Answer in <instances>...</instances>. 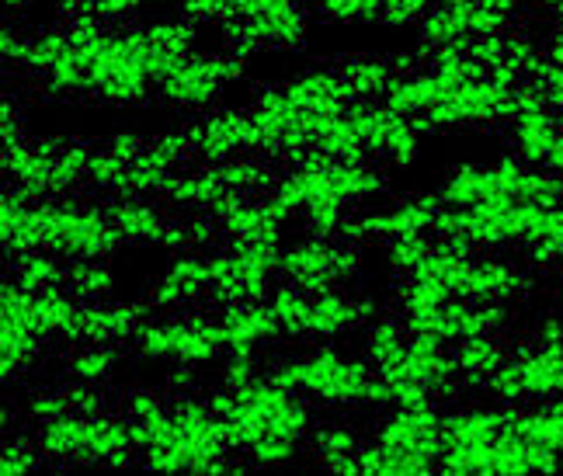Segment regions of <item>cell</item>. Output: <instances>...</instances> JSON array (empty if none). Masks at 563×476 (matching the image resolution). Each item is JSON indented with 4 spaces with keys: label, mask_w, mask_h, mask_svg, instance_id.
Returning <instances> with one entry per match:
<instances>
[{
    "label": "cell",
    "mask_w": 563,
    "mask_h": 476,
    "mask_svg": "<svg viewBox=\"0 0 563 476\" xmlns=\"http://www.w3.org/2000/svg\"><path fill=\"white\" fill-rule=\"evenodd\" d=\"M206 400L223 418L233 452H247L262 439H289L302 445L317 431L310 400L302 394H292L289 386L275 383L268 373L244 386L220 383L209 389Z\"/></svg>",
    "instance_id": "1"
},
{
    "label": "cell",
    "mask_w": 563,
    "mask_h": 476,
    "mask_svg": "<svg viewBox=\"0 0 563 476\" xmlns=\"http://www.w3.org/2000/svg\"><path fill=\"white\" fill-rule=\"evenodd\" d=\"M140 466L157 473H247V456L233 452L223 418L199 394H181L170 400L167 435L140 452Z\"/></svg>",
    "instance_id": "2"
},
{
    "label": "cell",
    "mask_w": 563,
    "mask_h": 476,
    "mask_svg": "<svg viewBox=\"0 0 563 476\" xmlns=\"http://www.w3.org/2000/svg\"><path fill=\"white\" fill-rule=\"evenodd\" d=\"M35 445L49 466H140L129 418L115 410L101 414H63L35 428Z\"/></svg>",
    "instance_id": "3"
},
{
    "label": "cell",
    "mask_w": 563,
    "mask_h": 476,
    "mask_svg": "<svg viewBox=\"0 0 563 476\" xmlns=\"http://www.w3.org/2000/svg\"><path fill=\"white\" fill-rule=\"evenodd\" d=\"M268 376L292 394H302L307 400L331 403V407H365V394L376 376L369 358H358L341 352L338 344L320 341L313 352L292 355L275 362Z\"/></svg>",
    "instance_id": "4"
},
{
    "label": "cell",
    "mask_w": 563,
    "mask_h": 476,
    "mask_svg": "<svg viewBox=\"0 0 563 476\" xmlns=\"http://www.w3.org/2000/svg\"><path fill=\"white\" fill-rule=\"evenodd\" d=\"M136 358L167 365H209L227 355L223 320L202 310H181L167 317H146L129 341Z\"/></svg>",
    "instance_id": "5"
},
{
    "label": "cell",
    "mask_w": 563,
    "mask_h": 476,
    "mask_svg": "<svg viewBox=\"0 0 563 476\" xmlns=\"http://www.w3.org/2000/svg\"><path fill=\"white\" fill-rule=\"evenodd\" d=\"M282 244L268 241H227L223 247L209 251V299L220 307L236 302H265L278 286Z\"/></svg>",
    "instance_id": "6"
},
{
    "label": "cell",
    "mask_w": 563,
    "mask_h": 476,
    "mask_svg": "<svg viewBox=\"0 0 563 476\" xmlns=\"http://www.w3.org/2000/svg\"><path fill=\"white\" fill-rule=\"evenodd\" d=\"M244 56L236 53H199L185 56L175 70H170L161 88H157V104H164L175 115H209L216 104L223 101L230 84L244 77Z\"/></svg>",
    "instance_id": "7"
},
{
    "label": "cell",
    "mask_w": 563,
    "mask_h": 476,
    "mask_svg": "<svg viewBox=\"0 0 563 476\" xmlns=\"http://www.w3.org/2000/svg\"><path fill=\"white\" fill-rule=\"evenodd\" d=\"M518 88L522 80H511L501 74H484L476 80H466L463 88L452 91L439 108H431L428 115L415 119L421 133H456V129H490L508 125Z\"/></svg>",
    "instance_id": "8"
},
{
    "label": "cell",
    "mask_w": 563,
    "mask_h": 476,
    "mask_svg": "<svg viewBox=\"0 0 563 476\" xmlns=\"http://www.w3.org/2000/svg\"><path fill=\"white\" fill-rule=\"evenodd\" d=\"M53 344L35 310V292H29L14 275L0 286V376L8 386L25 379Z\"/></svg>",
    "instance_id": "9"
},
{
    "label": "cell",
    "mask_w": 563,
    "mask_h": 476,
    "mask_svg": "<svg viewBox=\"0 0 563 476\" xmlns=\"http://www.w3.org/2000/svg\"><path fill=\"white\" fill-rule=\"evenodd\" d=\"M563 456L522 439L518 431L473 449H445L439 476H526V473H560Z\"/></svg>",
    "instance_id": "10"
},
{
    "label": "cell",
    "mask_w": 563,
    "mask_h": 476,
    "mask_svg": "<svg viewBox=\"0 0 563 476\" xmlns=\"http://www.w3.org/2000/svg\"><path fill=\"white\" fill-rule=\"evenodd\" d=\"M487 397L505 403H539L563 394V344L529 341L515 348L484 383Z\"/></svg>",
    "instance_id": "11"
},
{
    "label": "cell",
    "mask_w": 563,
    "mask_h": 476,
    "mask_svg": "<svg viewBox=\"0 0 563 476\" xmlns=\"http://www.w3.org/2000/svg\"><path fill=\"white\" fill-rule=\"evenodd\" d=\"M560 133H563V122L550 108V101L543 98V91H539L532 80H522V88H518V104L508 119L511 154L526 164L547 167Z\"/></svg>",
    "instance_id": "12"
},
{
    "label": "cell",
    "mask_w": 563,
    "mask_h": 476,
    "mask_svg": "<svg viewBox=\"0 0 563 476\" xmlns=\"http://www.w3.org/2000/svg\"><path fill=\"white\" fill-rule=\"evenodd\" d=\"M191 157L195 164H223L241 154H257L254 122L247 108H216L209 115H199L191 125Z\"/></svg>",
    "instance_id": "13"
},
{
    "label": "cell",
    "mask_w": 563,
    "mask_h": 476,
    "mask_svg": "<svg viewBox=\"0 0 563 476\" xmlns=\"http://www.w3.org/2000/svg\"><path fill=\"white\" fill-rule=\"evenodd\" d=\"M442 407L439 403H424V407H389V414L379 421L373 442L400 449V452H415V456L435 463L442 460Z\"/></svg>",
    "instance_id": "14"
},
{
    "label": "cell",
    "mask_w": 563,
    "mask_h": 476,
    "mask_svg": "<svg viewBox=\"0 0 563 476\" xmlns=\"http://www.w3.org/2000/svg\"><path fill=\"white\" fill-rule=\"evenodd\" d=\"M209 251H178L157 275V283L150 286V307L157 313L191 310L195 302L209 299Z\"/></svg>",
    "instance_id": "15"
},
{
    "label": "cell",
    "mask_w": 563,
    "mask_h": 476,
    "mask_svg": "<svg viewBox=\"0 0 563 476\" xmlns=\"http://www.w3.org/2000/svg\"><path fill=\"white\" fill-rule=\"evenodd\" d=\"M278 278L296 283L310 296L338 289V265H334V236H299L292 244H282V262H278Z\"/></svg>",
    "instance_id": "16"
},
{
    "label": "cell",
    "mask_w": 563,
    "mask_h": 476,
    "mask_svg": "<svg viewBox=\"0 0 563 476\" xmlns=\"http://www.w3.org/2000/svg\"><path fill=\"white\" fill-rule=\"evenodd\" d=\"M376 313H379V307H376L373 296L344 292L341 286L328 289V292H317L313 302H310L307 337H313V341L344 337V334H352V331H362Z\"/></svg>",
    "instance_id": "17"
},
{
    "label": "cell",
    "mask_w": 563,
    "mask_h": 476,
    "mask_svg": "<svg viewBox=\"0 0 563 476\" xmlns=\"http://www.w3.org/2000/svg\"><path fill=\"white\" fill-rule=\"evenodd\" d=\"M108 215L129 247H161L170 251V236H175V220L154 202V199H108Z\"/></svg>",
    "instance_id": "18"
},
{
    "label": "cell",
    "mask_w": 563,
    "mask_h": 476,
    "mask_svg": "<svg viewBox=\"0 0 563 476\" xmlns=\"http://www.w3.org/2000/svg\"><path fill=\"white\" fill-rule=\"evenodd\" d=\"M220 320H223L227 355H257L262 348H272L275 341L286 337L278 317L268 307V299L265 302H236V307H223Z\"/></svg>",
    "instance_id": "19"
},
{
    "label": "cell",
    "mask_w": 563,
    "mask_h": 476,
    "mask_svg": "<svg viewBox=\"0 0 563 476\" xmlns=\"http://www.w3.org/2000/svg\"><path fill=\"white\" fill-rule=\"evenodd\" d=\"M150 317L140 302H84L80 313V344L84 341H104V344H122L133 341L140 323Z\"/></svg>",
    "instance_id": "20"
},
{
    "label": "cell",
    "mask_w": 563,
    "mask_h": 476,
    "mask_svg": "<svg viewBox=\"0 0 563 476\" xmlns=\"http://www.w3.org/2000/svg\"><path fill=\"white\" fill-rule=\"evenodd\" d=\"M227 195H230V188L220 178V170L209 164H199L191 170H178V175L167 181L164 202L181 212H212V206L227 199Z\"/></svg>",
    "instance_id": "21"
},
{
    "label": "cell",
    "mask_w": 563,
    "mask_h": 476,
    "mask_svg": "<svg viewBox=\"0 0 563 476\" xmlns=\"http://www.w3.org/2000/svg\"><path fill=\"white\" fill-rule=\"evenodd\" d=\"M508 355L511 352H508V344L501 341V334H473V337H463V341L452 344V362H456L460 376L473 389L484 386Z\"/></svg>",
    "instance_id": "22"
},
{
    "label": "cell",
    "mask_w": 563,
    "mask_h": 476,
    "mask_svg": "<svg viewBox=\"0 0 563 476\" xmlns=\"http://www.w3.org/2000/svg\"><path fill=\"white\" fill-rule=\"evenodd\" d=\"M338 70H341L344 84H349L358 101H383V95L389 91V84L400 77L397 56H373V53L344 59Z\"/></svg>",
    "instance_id": "23"
},
{
    "label": "cell",
    "mask_w": 563,
    "mask_h": 476,
    "mask_svg": "<svg viewBox=\"0 0 563 476\" xmlns=\"http://www.w3.org/2000/svg\"><path fill=\"white\" fill-rule=\"evenodd\" d=\"M515 431L522 439L563 456V394L550 397V400H539V403H529V407L518 403Z\"/></svg>",
    "instance_id": "24"
},
{
    "label": "cell",
    "mask_w": 563,
    "mask_h": 476,
    "mask_svg": "<svg viewBox=\"0 0 563 476\" xmlns=\"http://www.w3.org/2000/svg\"><path fill=\"white\" fill-rule=\"evenodd\" d=\"M122 352L119 344H104V341H84L77 348H70V355L63 358V376L74 383H91V386H104L119 373Z\"/></svg>",
    "instance_id": "25"
},
{
    "label": "cell",
    "mask_w": 563,
    "mask_h": 476,
    "mask_svg": "<svg viewBox=\"0 0 563 476\" xmlns=\"http://www.w3.org/2000/svg\"><path fill=\"white\" fill-rule=\"evenodd\" d=\"M407 337H410V331H407L404 317L376 313V317L362 328L365 358L373 362V369H386V365H394V362L404 355Z\"/></svg>",
    "instance_id": "26"
},
{
    "label": "cell",
    "mask_w": 563,
    "mask_h": 476,
    "mask_svg": "<svg viewBox=\"0 0 563 476\" xmlns=\"http://www.w3.org/2000/svg\"><path fill=\"white\" fill-rule=\"evenodd\" d=\"M67 272H70L67 257H59L53 251H25V254L11 257L8 275H14L29 292H46V289L67 286Z\"/></svg>",
    "instance_id": "27"
},
{
    "label": "cell",
    "mask_w": 563,
    "mask_h": 476,
    "mask_svg": "<svg viewBox=\"0 0 563 476\" xmlns=\"http://www.w3.org/2000/svg\"><path fill=\"white\" fill-rule=\"evenodd\" d=\"M67 289L80 302H108L119 289V275L112 268V257H88V262H70Z\"/></svg>",
    "instance_id": "28"
},
{
    "label": "cell",
    "mask_w": 563,
    "mask_h": 476,
    "mask_svg": "<svg viewBox=\"0 0 563 476\" xmlns=\"http://www.w3.org/2000/svg\"><path fill=\"white\" fill-rule=\"evenodd\" d=\"M358 460H362V476H431V473H439L435 463L415 456V452H400V449H389L379 442L362 445Z\"/></svg>",
    "instance_id": "29"
},
{
    "label": "cell",
    "mask_w": 563,
    "mask_h": 476,
    "mask_svg": "<svg viewBox=\"0 0 563 476\" xmlns=\"http://www.w3.org/2000/svg\"><path fill=\"white\" fill-rule=\"evenodd\" d=\"M389 0H313V14L338 29L383 25Z\"/></svg>",
    "instance_id": "30"
},
{
    "label": "cell",
    "mask_w": 563,
    "mask_h": 476,
    "mask_svg": "<svg viewBox=\"0 0 563 476\" xmlns=\"http://www.w3.org/2000/svg\"><path fill=\"white\" fill-rule=\"evenodd\" d=\"M310 302L313 296L307 289H299L296 283H282L272 289L268 296V307L272 313L278 317L282 331H286V337H307V320H310Z\"/></svg>",
    "instance_id": "31"
},
{
    "label": "cell",
    "mask_w": 563,
    "mask_h": 476,
    "mask_svg": "<svg viewBox=\"0 0 563 476\" xmlns=\"http://www.w3.org/2000/svg\"><path fill=\"white\" fill-rule=\"evenodd\" d=\"M272 0H178V11L199 25H223V21H244L262 14Z\"/></svg>",
    "instance_id": "32"
},
{
    "label": "cell",
    "mask_w": 563,
    "mask_h": 476,
    "mask_svg": "<svg viewBox=\"0 0 563 476\" xmlns=\"http://www.w3.org/2000/svg\"><path fill=\"white\" fill-rule=\"evenodd\" d=\"M431 247H435V233L394 236V241H383V262L394 275L407 278L431 254Z\"/></svg>",
    "instance_id": "33"
},
{
    "label": "cell",
    "mask_w": 563,
    "mask_h": 476,
    "mask_svg": "<svg viewBox=\"0 0 563 476\" xmlns=\"http://www.w3.org/2000/svg\"><path fill=\"white\" fill-rule=\"evenodd\" d=\"M70 394H67V383L63 386H35L29 389V397L21 400V418H25L32 428L56 421L63 414H70Z\"/></svg>",
    "instance_id": "34"
},
{
    "label": "cell",
    "mask_w": 563,
    "mask_h": 476,
    "mask_svg": "<svg viewBox=\"0 0 563 476\" xmlns=\"http://www.w3.org/2000/svg\"><path fill=\"white\" fill-rule=\"evenodd\" d=\"M46 463V456L38 452L35 445V435L25 439L21 431L14 435H4V445H0V473L4 476H18V473H32Z\"/></svg>",
    "instance_id": "35"
},
{
    "label": "cell",
    "mask_w": 563,
    "mask_h": 476,
    "mask_svg": "<svg viewBox=\"0 0 563 476\" xmlns=\"http://www.w3.org/2000/svg\"><path fill=\"white\" fill-rule=\"evenodd\" d=\"M313 439H317V456H320V463L323 460H338V456H352V452L362 449L358 431L349 421H328V424H320L313 431Z\"/></svg>",
    "instance_id": "36"
},
{
    "label": "cell",
    "mask_w": 563,
    "mask_h": 476,
    "mask_svg": "<svg viewBox=\"0 0 563 476\" xmlns=\"http://www.w3.org/2000/svg\"><path fill=\"white\" fill-rule=\"evenodd\" d=\"M157 4H161V0H91L84 14L104 21V25H133L140 14H146L150 8H157Z\"/></svg>",
    "instance_id": "37"
},
{
    "label": "cell",
    "mask_w": 563,
    "mask_h": 476,
    "mask_svg": "<svg viewBox=\"0 0 563 476\" xmlns=\"http://www.w3.org/2000/svg\"><path fill=\"white\" fill-rule=\"evenodd\" d=\"M439 0H389V8L383 14V29H407L418 25V21L435 8Z\"/></svg>",
    "instance_id": "38"
},
{
    "label": "cell",
    "mask_w": 563,
    "mask_h": 476,
    "mask_svg": "<svg viewBox=\"0 0 563 476\" xmlns=\"http://www.w3.org/2000/svg\"><path fill=\"white\" fill-rule=\"evenodd\" d=\"M532 84H536L539 91H543V98L550 101V108L563 122V63L547 59L543 67H539V74L532 77Z\"/></svg>",
    "instance_id": "39"
},
{
    "label": "cell",
    "mask_w": 563,
    "mask_h": 476,
    "mask_svg": "<svg viewBox=\"0 0 563 476\" xmlns=\"http://www.w3.org/2000/svg\"><path fill=\"white\" fill-rule=\"evenodd\" d=\"M67 394H70V407L77 410V414H101V410H108V400H104L101 386L67 379Z\"/></svg>",
    "instance_id": "40"
},
{
    "label": "cell",
    "mask_w": 563,
    "mask_h": 476,
    "mask_svg": "<svg viewBox=\"0 0 563 476\" xmlns=\"http://www.w3.org/2000/svg\"><path fill=\"white\" fill-rule=\"evenodd\" d=\"M539 344H563V307H547L539 310L532 320V337Z\"/></svg>",
    "instance_id": "41"
},
{
    "label": "cell",
    "mask_w": 563,
    "mask_h": 476,
    "mask_svg": "<svg viewBox=\"0 0 563 476\" xmlns=\"http://www.w3.org/2000/svg\"><path fill=\"white\" fill-rule=\"evenodd\" d=\"M257 376H262V369H257V355H223L220 383H227V386H244V383H251Z\"/></svg>",
    "instance_id": "42"
},
{
    "label": "cell",
    "mask_w": 563,
    "mask_h": 476,
    "mask_svg": "<svg viewBox=\"0 0 563 476\" xmlns=\"http://www.w3.org/2000/svg\"><path fill=\"white\" fill-rule=\"evenodd\" d=\"M0 129H4V146H18L25 143V125H21V108L11 101V95H4V115H0Z\"/></svg>",
    "instance_id": "43"
},
{
    "label": "cell",
    "mask_w": 563,
    "mask_h": 476,
    "mask_svg": "<svg viewBox=\"0 0 563 476\" xmlns=\"http://www.w3.org/2000/svg\"><path fill=\"white\" fill-rule=\"evenodd\" d=\"M442 4H473V8H501V11H518L526 0H442Z\"/></svg>",
    "instance_id": "44"
},
{
    "label": "cell",
    "mask_w": 563,
    "mask_h": 476,
    "mask_svg": "<svg viewBox=\"0 0 563 476\" xmlns=\"http://www.w3.org/2000/svg\"><path fill=\"white\" fill-rule=\"evenodd\" d=\"M547 167H550V170H556V175L563 178V133H560V140H556V146H553V154H550Z\"/></svg>",
    "instance_id": "45"
},
{
    "label": "cell",
    "mask_w": 563,
    "mask_h": 476,
    "mask_svg": "<svg viewBox=\"0 0 563 476\" xmlns=\"http://www.w3.org/2000/svg\"><path fill=\"white\" fill-rule=\"evenodd\" d=\"M550 278H553V292H556V296L563 299V262H560V265H556V268L550 272Z\"/></svg>",
    "instance_id": "46"
},
{
    "label": "cell",
    "mask_w": 563,
    "mask_h": 476,
    "mask_svg": "<svg viewBox=\"0 0 563 476\" xmlns=\"http://www.w3.org/2000/svg\"><path fill=\"white\" fill-rule=\"evenodd\" d=\"M539 8H550V11H563V0H536Z\"/></svg>",
    "instance_id": "47"
},
{
    "label": "cell",
    "mask_w": 563,
    "mask_h": 476,
    "mask_svg": "<svg viewBox=\"0 0 563 476\" xmlns=\"http://www.w3.org/2000/svg\"><path fill=\"white\" fill-rule=\"evenodd\" d=\"M310 4H313V0H310Z\"/></svg>",
    "instance_id": "48"
}]
</instances>
